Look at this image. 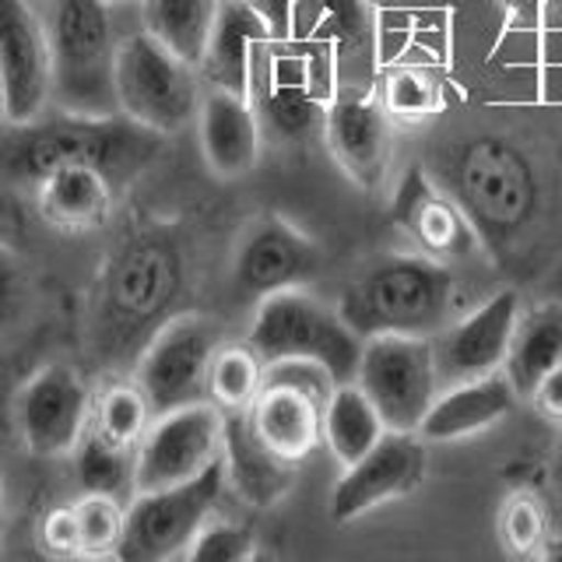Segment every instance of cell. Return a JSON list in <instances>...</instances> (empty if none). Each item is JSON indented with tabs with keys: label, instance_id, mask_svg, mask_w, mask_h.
<instances>
[{
	"label": "cell",
	"instance_id": "cell-9",
	"mask_svg": "<svg viewBox=\"0 0 562 562\" xmlns=\"http://www.w3.org/2000/svg\"><path fill=\"white\" fill-rule=\"evenodd\" d=\"M356 383L376 404L386 429L418 432L439 397V369L429 338L408 334H373L362 345Z\"/></svg>",
	"mask_w": 562,
	"mask_h": 562
},
{
	"label": "cell",
	"instance_id": "cell-2",
	"mask_svg": "<svg viewBox=\"0 0 562 562\" xmlns=\"http://www.w3.org/2000/svg\"><path fill=\"white\" fill-rule=\"evenodd\" d=\"M450 198L464 207L488 250H509L538 211V176L527 155L506 137H471L443 162Z\"/></svg>",
	"mask_w": 562,
	"mask_h": 562
},
{
	"label": "cell",
	"instance_id": "cell-1",
	"mask_svg": "<svg viewBox=\"0 0 562 562\" xmlns=\"http://www.w3.org/2000/svg\"><path fill=\"white\" fill-rule=\"evenodd\" d=\"M162 148V134H155L140 123L116 116H85L67 113L57 120H32V123H8L0 137V176L11 183L32 187L49 169L67 162L99 166L123 187Z\"/></svg>",
	"mask_w": 562,
	"mask_h": 562
},
{
	"label": "cell",
	"instance_id": "cell-29",
	"mask_svg": "<svg viewBox=\"0 0 562 562\" xmlns=\"http://www.w3.org/2000/svg\"><path fill=\"white\" fill-rule=\"evenodd\" d=\"M263 362L254 345H218L207 366V401L222 412H246L263 386Z\"/></svg>",
	"mask_w": 562,
	"mask_h": 562
},
{
	"label": "cell",
	"instance_id": "cell-33",
	"mask_svg": "<svg viewBox=\"0 0 562 562\" xmlns=\"http://www.w3.org/2000/svg\"><path fill=\"white\" fill-rule=\"evenodd\" d=\"M544 531H549V520H544V509L535 496H514L503 506L499 535H503L506 552H517V555L535 552L544 541Z\"/></svg>",
	"mask_w": 562,
	"mask_h": 562
},
{
	"label": "cell",
	"instance_id": "cell-43",
	"mask_svg": "<svg viewBox=\"0 0 562 562\" xmlns=\"http://www.w3.org/2000/svg\"><path fill=\"white\" fill-rule=\"evenodd\" d=\"M105 4H110V8H116V4H131V0H105Z\"/></svg>",
	"mask_w": 562,
	"mask_h": 562
},
{
	"label": "cell",
	"instance_id": "cell-10",
	"mask_svg": "<svg viewBox=\"0 0 562 562\" xmlns=\"http://www.w3.org/2000/svg\"><path fill=\"white\" fill-rule=\"evenodd\" d=\"M225 412L215 401H190L151 418L134 453V492L169 488L222 461Z\"/></svg>",
	"mask_w": 562,
	"mask_h": 562
},
{
	"label": "cell",
	"instance_id": "cell-39",
	"mask_svg": "<svg viewBox=\"0 0 562 562\" xmlns=\"http://www.w3.org/2000/svg\"><path fill=\"white\" fill-rule=\"evenodd\" d=\"M254 4L268 14V22L274 32H289V22H292V11L303 4V0H254Z\"/></svg>",
	"mask_w": 562,
	"mask_h": 562
},
{
	"label": "cell",
	"instance_id": "cell-37",
	"mask_svg": "<svg viewBox=\"0 0 562 562\" xmlns=\"http://www.w3.org/2000/svg\"><path fill=\"white\" fill-rule=\"evenodd\" d=\"M18 306H22V271L0 246V330L18 316Z\"/></svg>",
	"mask_w": 562,
	"mask_h": 562
},
{
	"label": "cell",
	"instance_id": "cell-18",
	"mask_svg": "<svg viewBox=\"0 0 562 562\" xmlns=\"http://www.w3.org/2000/svg\"><path fill=\"white\" fill-rule=\"evenodd\" d=\"M120 183L110 172L88 162H67L49 169L32 183L35 215L49 225L53 233L85 236L95 233L113 215Z\"/></svg>",
	"mask_w": 562,
	"mask_h": 562
},
{
	"label": "cell",
	"instance_id": "cell-8",
	"mask_svg": "<svg viewBox=\"0 0 562 562\" xmlns=\"http://www.w3.org/2000/svg\"><path fill=\"white\" fill-rule=\"evenodd\" d=\"M225 464L215 461L204 474L169 488L134 492L127 506V531H123L116 559L123 562H162L187 555L201 527L211 520L225 492Z\"/></svg>",
	"mask_w": 562,
	"mask_h": 562
},
{
	"label": "cell",
	"instance_id": "cell-38",
	"mask_svg": "<svg viewBox=\"0 0 562 562\" xmlns=\"http://www.w3.org/2000/svg\"><path fill=\"white\" fill-rule=\"evenodd\" d=\"M527 401H535V408L544 422H559L562 426V366H555L552 373H544V380L535 386V394Z\"/></svg>",
	"mask_w": 562,
	"mask_h": 562
},
{
	"label": "cell",
	"instance_id": "cell-25",
	"mask_svg": "<svg viewBox=\"0 0 562 562\" xmlns=\"http://www.w3.org/2000/svg\"><path fill=\"white\" fill-rule=\"evenodd\" d=\"M151 418L155 408L148 394L137 386V380H113L92 394V408H88L81 439H92L99 447L134 457L151 426Z\"/></svg>",
	"mask_w": 562,
	"mask_h": 562
},
{
	"label": "cell",
	"instance_id": "cell-24",
	"mask_svg": "<svg viewBox=\"0 0 562 562\" xmlns=\"http://www.w3.org/2000/svg\"><path fill=\"white\" fill-rule=\"evenodd\" d=\"M274 29L254 0H222L218 22L201 64V78L211 88L250 95V53Z\"/></svg>",
	"mask_w": 562,
	"mask_h": 562
},
{
	"label": "cell",
	"instance_id": "cell-19",
	"mask_svg": "<svg viewBox=\"0 0 562 562\" xmlns=\"http://www.w3.org/2000/svg\"><path fill=\"white\" fill-rule=\"evenodd\" d=\"M324 408L327 401L299 391L292 383L263 376L246 418L263 447L274 450L281 461L299 464L316 450V443H324Z\"/></svg>",
	"mask_w": 562,
	"mask_h": 562
},
{
	"label": "cell",
	"instance_id": "cell-22",
	"mask_svg": "<svg viewBox=\"0 0 562 562\" xmlns=\"http://www.w3.org/2000/svg\"><path fill=\"white\" fill-rule=\"evenodd\" d=\"M225 482L250 506L271 509L295 485V464L281 461L257 439L246 412H225V447H222Z\"/></svg>",
	"mask_w": 562,
	"mask_h": 562
},
{
	"label": "cell",
	"instance_id": "cell-21",
	"mask_svg": "<svg viewBox=\"0 0 562 562\" xmlns=\"http://www.w3.org/2000/svg\"><path fill=\"white\" fill-rule=\"evenodd\" d=\"M198 131L204 162L222 180H239L257 166L260 120L246 95L225 92V88H207L201 99Z\"/></svg>",
	"mask_w": 562,
	"mask_h": 562
},
{
	"label": "cell",
	"instance_id": "cell-35",
	"mask_svg": "<svg viewBox=\"0 0 562 562\" xmlns=\"http://www.w3.org/2000/svg\"><path fill=\"white\" fill-rule=\"evenodd\" d=\"M35 538H40V549L46 555H57V559L85 555L75 503H64V506L46 509L43 520H40V531H35Z\"/></svg>",
	"mask_w": 562,
	"mask_h": 562
},
{
	"label": "cell",
	"instance_id": "cell-36",
	"mask_svg": "<svg viewBox=\"0 0 562 562\" xmlns=\"http://www.w3.org/2000/svg\"><path fill=\"white\" fill-rule=\"evenodd\" d=\"M316 8V14L327 18L330 29L345 35V40H359L362 29H366V11H362V0H310Z\"/></svg>",
	"mask_w": 562,
	"mask_h": 562
},
{
	"label": "cell",
	"instance_id": "cell-27",
	"mask_svg": "<svg viewBox=\"0 0 562 562\" xmlns=\"http://www.w3.org/2000/svg\"><path fill=\"white\" fill-rule=\"evenodd\" d=\"M222 0H140L145 32L187 64L201 67Z\"/></svg>",
	"mask_w": 562,
	"mask_h": 562
},
{
	"label": "cell",
	"instance_id": "cell-6",
	"mask_svg": "<svg viewBox=\"0 0 562 562\" xmlns=\"http://www.w3.org/2000/svg\"><path fill=\"white\" fill-rule=\"evenodd\" d=\"M246 341L254 345L263 362L313 359L327 366L338 383L356 380L366 345V338L351 330L341 310H327L321 299H313L303 289L263 295Z\"/></svg>",
	"mask_w": 562,
	"mask_h": 562
},
{
	"label": "cell",
	"instance_id": "cell-15",
	"mask_svg": "<svg viewBox=\"0 0 562 562\" xmlns=\"http://www.w3.org/2000/svg\"><path fill=\"white\" fill-rule=\"evenodd\" d=\"M426 471V450L415 432L386 429L380 443L362 453L356 464H345V474L330 492V517L348 524L373 506L412 492Z\"/></svg>",
	"mask_w": 562,
	"mask_h": 562
},
{
	"label": "cell",
	"instance_id": "cell-4",
	"mask_svg": "<svg viewBox=\"0 0 562 562\" xmlns=\"http://www.w3.org/2000/svg\"><path fill=\"white\" fill-rule=\"evenodd\" d=\"M183 281L180 250L166 236H134L120 246L102 271L95 330L105 348L148 341L162 327Z\"/></svg>",
	"mask_w": 562,
	"mask_h": 562
},
{
	"label": "cell",
	"instance_id": "cell-40",
	"mask_svg": "<svg viewBox=\"0 0 562 562\" xmlns=\"http://www.w3.org/2000/svg\"><path fill=\"white\" fill-rule=\"evenodd\" d=\"M541 4H544V0H506V8H514V11H535Z\"/></svg>",
	"mask_w": 562,
	"mask_h": 562
},
{
	"label": "cell",
	"instance_id": "cell-44",
	"mask_svg": "<svg viewBox=\"0 0 562 562\" xmlns=\"http://www.w3.org/2000/svg\"><path fill=\"white\" fill-rule=\"evenodd\" d=\"M0 509H4V482H0Z\"/></svg>",
	"mask_w": 562,
	"mask_h": 562
},
{
	"label": "cell",
	"instance_id": "cell-23",
	"mask_svg": "<svg viewBox=\"0 0 562 562\" xmlns=\"http://www.w3.org/2000/svg\"><path fill=\"white\" fill-rule=\"evenodd\" d=\"M517 404V391L506 373H488L479 380L450 383L447 391H439L432 401L429 415L422 418L418 436L429 443H450L471 432H482L506 418Z\"/></svg>",
	"mask_w": 562,
	"mask_h": 562
},
{
	"label": "cell",
	"instance_id": "cell-28",
	"mask_svg": "<svg viewBox=\"0 0 562 562\" xmlns=\"http://www.w3.org/2000/svg\"><path fill=\"white\" fill-rule=\"evenodd\" d=\"M386 432V422L376 404L356 380L338 383L324 408V443L341 464H356L362 453L373 450Z\"/></svg>",
	"mask_w": 562,
	"mask_h": 562
},
{
	"label": "cell",
	"instance_id": "cell-12",
	"mask_svg": "<svg viewBox=\"0 0 562 562\" xmlns=\"http://www.w3.org/2000/svg\"><path fill=\"white\" fill-rule=\"evenodd\" d=\"M92 391L75 366L49 362L18 386L14 394V429L32 457H67L75 453L85 432Z\"/></svg>",
	"mask_w": 562,
	"mask_h": 562
},
{
	"label": "cell",
	"instance_id": "cell-30",
	"mask_svg": "<svg viewBox=\"0 0 562 562\" xmlns=\"http://www.w3.org/2000/svg\"><path fill=\"white\" fill-rule=\"evenodd\" d=\"M75 514L81 527L85 555H116L123 531H127V506L120 503L113 492H92L85 488V496L75 499Z\"/></svg>",
	"mask_w": 562,
	"mask_h": 562
},
{
	"label": "cell",
	"instance_id": "cell-20",
	"mask_svg": "<svg viewBox=\"0 0 562 562\" xmlns=\"http://www.w3.org/2000/svg\"><path fill=\"white\" fill-rule=\"evenodd\" d=\"M324 140L348 180L373 190L386 176L391 127L386 110L369 99H338L324 116Z\"/></svg>",
	"mask_w": 562,
	"mask_h": 562
},
{
	"label": "cell",
	"instance_id": "cell-31",
	"mask_svg": "<svg viewBox=\"0 0 562 562\" xmlns=\"http://www.w3.org/2000/svg\"><path fill=\"white\" fill-rule=\"evenodd\" d=\"M383 110L386 116H394L401 123L429 120L439 110V81L429 70H418V67L394 70L383 88Z\"/></svg>",
	"mask_w": 562,
	"mask_h": 562
},
{
	"label": "cell",
	"instance_id": "cell-34",
	"mask_svg": "<svg viewBox=\"0 0 562 562\" xmlns=\"http://www.w3.org/2000/svg\"><path fill=\"white\" fill-rule=\"evenodd\" d=\"M263 116H268L271 127L281 137H303L313 120H316V102L295 85H278L268 95V105H263Z\"/></svg>",
	"mask_w": 562,
	"mask_h": 562
},
{
	"label": "cell",
	"instance_id": "cell-3",
	"mask_svg": "<svg viewBox=\"0 0 562 562\" xmlns=\"http://www.w3.org/2000/svg\"><path fill=\"white\" fill-rule=\"evenodd\" d=\"M453 289V271L443 260L426 254L386 257L341 295V316L362 338L373 334L429 338L447 321Z\"/></svg>",
	"mask_w": 562,
	"mask_h": 562
},
{
	"label": "cell",
	"instance_id": "cell-26",
	"mask_svg": "<svg viewBox=\"0 0 562 562\" xmlns=\"http://www.w3.org/2000/svg\"><path fill=\"white\" fill-rule=\"evenodd\" d=\"M555 366H562V306L544 303L524 324H517L503 373L514 383L517 397H531L544 373H552Z\"/></svg>",
	"mask_w": 562,
	"mask_h": 562
},
{
	"label": "cell",
	"instance_id": "cell-41",
	"mask_svg": "<svg viewBox=\"0 0 562 562\" xmlns=\"http://www.w3.org/2000/svg\"><path fill=\"white\" fill-rule=\"evenodd\" d=\"M0 127H8V99H4V78H0Z\"/></svg>",
	"mask_w": 562,
	"mask_h": 562
},
{
	"label": "cell",
	"instance_id": "cell-5",
	"mask_svg": "<svg viewBox=\"0 0 562 562\" xmlns=\"http://www.w3.org/2000/svg\"><path fill=\"white\" fill-rule=\"evenodd\" d=\"M53 102L67 113L116 116V35L105 0H49Z\"/></svg>",
	"mask_w": 562,
	"mask_h": 562
},
{
	"label": "cell",
	"instance_id": "cell-11",
	"mask_svg": "<svg viewBox=\"0 0 562 562\" xmlns=\"http://www.w3.org/2000/svg\"><path fill=\"white\" fill-rule=\"evenodd\" d=\"M218 334L204 316H169L137 356L134 380L148 394L155 415L207 397V366Z\"/></svg>",
	"mask_w": 562,
	"mask_h": 562
},
{
	"label": "cell",
	"instance_id": "cell-16",
	"mask_svg": "<svg viewBox=\"0 0 562 562\" xmlns=\"http://www.w3.org/2000/svg\"><path fill=\"white\" fill-rule=\"evenodd\" d=\"M321 268V246L285 218H260L236 250L233 281L246 299H260L303 289V281Z\"/></svg>",
	"mask_w": 562,
	"mask_h": 562
},
{
	"label": "cell",
	"instance_id": "cell-14",
	"mask_svg": "<svg viewBox=\"0 0 562 562\" xmlns=\"http://www.w3.org/2000/svg\"><path fill=\"white\" fill-rule=\"evenodd\" d=\"M520 313L517 289H503L471 310L464 321H457L432 341V356L439 369V383H464L488 373H499L506 366L509 345H514Z\"/></svg>",
	"mask_w": 562,
	"mask_h": 562
},
{
	"label": "cell",
	"instance_id": "cell-7",
	"mask_svg": "<svg viewBox=\"0 0 562 562\" xmlns=\"http://www.w3.org/2000/svg\"><path fill=\"white\" fill-rule=\"evenodd\" d=\"M116 110L155 134H176L201 113V67L176 57L145 29L116 46Z\"/></svg>",
	"mask_w": 562,
	"mask_h": 562
},
{
	"label": "cell",
	"instance_id": "cell-42",
	"mask_svg": "<svg viewBox=\"0 0 562 562\" xmlns=\"http://www.w3.org/2000/svg\"><path fill=\"white\" fill-rule=\"evenodd\" d=\"M555 485L562 492V443H559V453H555Z\"/></svg>",
	"mask_w": 562,
	"mask_h": 562
},
{
	"label": "cell",
	"instance_id": "cell-13",
	"mask_svg": "<svg viewBox=\"0 0 562 562\" xmlns=\"http://www.w3.org/2000/svg\"><path fill=\"white\" fill-rule=\"evenodd\" d=\"M0 78L8 123L46 116L53 102V43L32 0H0Z\"/></svg>",
	"mask_w": 562,
	"mask_h": 562
},
{
	"label": "cell",
	"instance_id": "cell-17",
	"mask_svg": "<svg viewBox=\"0 0 562 562\" xmlns=\"http://www.w3.org/2000/svg\"><path fill=\"white\" fill-rule=\"evenodd\" d=\"M394 218L404 225V233L415 239V246L426 257L450 260V257H471L482 250V236L474 233L464 207L450 198L447 187H439L426 169L412 166L404 172L394 198Z\"/></svg>",
	"mask_w": 562,
	"mask_h": 562
},
{
	"label": "cell",
	"instance_id": "cell-32",
	"mask_svg": "<svg viewBox=\"0 0 562 562\" xmlns=\"http://www.w3.org/2000/svg\"><path fill=\"white\" fill-rule=\"evenodd\" d=\"M254 552H257V541L250 527L211 517L187 549V559L190 562H243Z\"/></svg>",
	"mask_w": 562,
	"mask_h": 562
}]
</instances>
